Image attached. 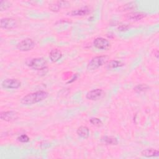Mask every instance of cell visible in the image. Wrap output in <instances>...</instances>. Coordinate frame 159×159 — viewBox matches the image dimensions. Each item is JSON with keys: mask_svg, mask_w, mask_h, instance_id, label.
<instances>
[{"mask_svg": "<svg viewBox=\"0 0 159 159\" xmlns=\"http://www.w3.org/2000/svg\"><path fill=\"white\" fill-rule=\"evenodd\" d=\"M135 7V4L134 2H129L126 4H125L124 6H123V8H124V10L125 11H128V10H130V9H132L134 8Z\"/></svg>", "mask_w": 159, "mask_h": 159, "instance_id": "cell-20", "label": "cell"}, {"mask_svg": "<svg viewBox=\"0 0 159 159\" xmlns=\"http://www.w3.org/2000/svg\"><path fill=\"white\" fill-rule=\"evenodd\" d=\"M62 57V53L60 50L58 49H53L50 51L49 53V57L52 61L57 62L60 59H61Z\"/></svg>", "mask_w": 159, "mask_h": 159, "instance_id": "cell-13", "label": "cell"}, {"mask_svg": "<svg viewBox=\"0 0 159 159\" xmlns=\"http://www.w3.org/2000/svg\"><path fill=\"white\" fill-rule=\"evenodd\" d=\"M76 133L78 136L83 139H87L89 135V129L86 126H81L78 128Z\"/></svg>", "mask_w": 159, "mask_h": 159, "instance_id": "cell-14", "label": "cell"}, {"mask_svg": "<svg viewBox=\"0 0 159 159\" xmlns=\"http://www.w3.org/2000/svg\"><path fill=\"white\" fill-rule=\"evenodd\" d=\"M17 21L16 19L11 17H6L1 19L0 22V26L2 29H11L17 26Z\"/></svg>", "mask_w": 159, "mask_h": 159, "instance_id": "cell-7", "label": "cell"}, {"mask_svg": "<svg viewBox=\"0 0 159 159\" xmlns=\"http://www.w3.org/2000/svg\"><path fill=\"white\" fill-rule=\"evenodd\" d=\"M123 65V63L117 60H112L109 62V63L107 65V68L109 69H113L116 68L120 66H122Z\"/></svg>", "mask_w": 159, "mask_h": 159, "instance_id": "cell-17", "label": "cell"}, {"mask_svg": "<svg viewBox=\"0 0 159 159\" xmlns=\"http://www.w3.org/2000/svg\"><path fill=\"white\" fill-rule=\"evenodd\" d=\"M21 85V83L17 79L8 78L4 80L1 84V86L4 89H17Z\"/></svg>", "mask_w": 159, "mask_h": 159, "instance_id": "cell-5", "label": "cell"}, {"mask_svg": "<svg viewBox=\"0 0 159 159\" xmlns=\"http://www.w3.org/2000/svg\"><path fill=\"white\" fill-rule=\"evenodd\" d=\"M94 46L99 50H107L110 47L109 42L102 37H98L93 42Z\"/></svg>", "mask_w": 159, "mask_h": 159, "instance_id": "cell-8", "label": "cell"}, {"mask_svg": "<svg viewBox=\"0 0 159 159\" xmlns=\"http://www.w3.org/2000/svg\"><path fill=\"white\" fill-rule=\"evenodd\" d=\"M26 63L29 67L36 70H42L46 68L47 66L46 60L42 57L29 59Z\"/></svg>", "mask_w": 159, "mask_h": 159, "instance_id": "cell-2", "label": "cell"}, {"mask_svg": "<svg viewBox=\"0 0 159 159\" xmlns=\"http://www.w3.org/2000/svg\"><path fill=\"white\" fill-rule=\"evenodd\" d=\"M48 95V93L45 91H38L24 96L21 99L20 102L24 105H31L45 99Z\"/></svg>", "mask_w": 159, "mask_h": 159, "instance_id": "cell-1", "label": "cell"}, {"mask_svg": "<svg viewBox=\"0 0 159 159\" xmlns=\"http://www.w3.org/2000/svg\"><path fill=\"white\" fill-rule=\"evenodd\" d=\"M89 12V9L87 7H82L78 9H76V10H73L72 11H71L70 12H69V14H70V16H85L86 14H88Z\"/></svg>", "mask_w": 159, "mask_h": 159, "instance_id": "cell-15", "label": "cell"}, {"mask_svg": "<svg viewBox=\"0 0 159 159\" xmlns=\"http://www.w3.org/2000/svg\"><path fill=\"white\" fill-rule=\"evenodd\" d=\"M35 45V43L32 39L27 38L21 40L20 42H19L17 45V48L20 51L26 52V51H29L33 49Z\"/></svg>", "mask_w": 159, "mask_h": 159, "instance_id": "cell-4", "label": "cell"}, {"mask_svg": "<svg viewBox=\"0 0 159 159\" xmlns=\"http://www.w3.org/2000/svg\"><path fill=\"white\" fill-rule=\"evenodd\" d=\"M141 154L142 156L145 157H155L159 155V152L157 149L150 148L142 150Z\"/></svg>", "mask_w": 159, "mask_h": 159, "instance_id": "cell-12", "label": "cell"}, {"mask_svg": "<svg viewBox=\"0 0 159 159\" xmlns=\"http://www.w3.org/2000/svg\"><path fill=\"white\" fill-rule=\"evenodd\" d=\"M90 123L96 127H101L102 125V122L101 120V119L96 118V117H93L90 119Z\"/></svg>", "mask_w": 159, "mask_h": 159, "instance_id": "cell-19", "label": "cell"}, {"mask_svg": "<svg viewBox=\"0 0 159 159\" xmlns=\"http://www.w3.org/2000/svg\"><path fill=\"white\" fill-rule=\"evenodd\" d=\"M11 6V2L7 1H0V10L1 11L7 9Z\"/></svg>", "mask_w": 159, "mask_h": 159, "instance_id": "cell-18", "label": "cell"}, {"mask_svg": "<svg viewBox=\"0 0 159 159\" xmlns=\"http://www.w3.org/2000/svg\"><path fill=\"white\" fill-rule=\"evenodd\" d=\"M0 118L4 121L12 122L16 120L19 118V114L15 111H4L1 112Z\"/></svg>", "mask_w": 159, "mask_h": 159, "instance_id": "cell-6", "label": "cell"}, {"mask_svg": "<svg viewBox=\"0 0 159 159\" xmlns=\"http://www.w3.org/2000/svg\"><path fill=\"white\" fill-rule=\"evenodd\" d=\"M103 94V91L101 89L97 88L93 89L90 91H89L86 94V98L92 100V101H96L101 98Z\"/></svg>", "mask_w": 159, "mask_h": 159, "instance_id": "cell-9", "label": "cell"}, {"mask_svg": "<svg viewBox=\"0 0 159 159\" xmlns=\"http://www.w3.org/2000/svg\"><path fill=\"white\" fill-rule=\"evenodd\" d=\"M17 140L20 142H28L29 141V137L25 134L21 135L17 137Z\"/></svg>", "mask_w": 159, "mask_h": 159, "instance_id": "cell-21", "label": "cell"}, {"mask_svg": "<svg viewBox=\"0 0 159 159\" xmlns=\"http://www.w3.org/2000/svg\"><path fill=\"white\" fill-rule=\"evenodd\" d=\"M147 16V14L141 11L132 12L126 15V18L131 20H139Z\"/></svg>", "mask_w": 159, "mask_h": 159, "instance_id": "cell-10", "label": "cell"}, {"mask_svg": "<svg viewBox=\"0 0 159 159\" xmlns=\"http://www.w3.org/2000/svg\"><path fill=\"white\" fill-rule=\"evenodd\" d=\"M108 60V57L107 56H97L93 58L88 63L87 68L89 70H96L97 68H99L104 63L107 62Z\"/></svg>", "mask_w": 159, "mask_h": 159, "instance_id": "cell-3", "label": "cell"}, {"mask_svg": "<svg viewBox=\"0 0 159 159\" xmlns=\"http://www.w3.org/2000/svg\"><path fill=\"white\" fill-rule=\"evenodd\" d=\"M70 6V4L67 1H57L54 4H52L49 6V9L53 12H57L62 7H66Z\"/></svg>", "mask_w": 159, "mask_h": 159, "instance_id": "cell-11", "label": "cell"}, {"mask_svg": "<svg viewBox=\"0 0 159 159\" xmlns=\"http://www.w3.org/2000/svg\"><path fill=\"white\" fill-rule=\"evenodd\" d=\"M101 140L107 145H117L118 143V141L116 138L112 137H107L104 136L101 139Z\"/></svg>", "mask_w": 159, "mask_h": 159, "instance_id": "cell-16", "label": "cell"}]
</instances>
